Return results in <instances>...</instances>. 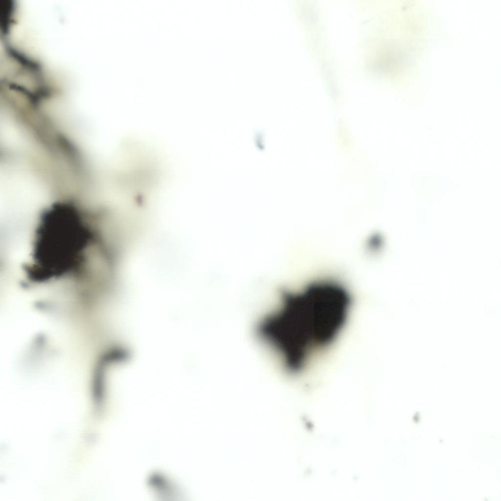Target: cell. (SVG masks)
<instances>
[{
  "label": "cell",
  "instance_id": "obj_1",
  "mask_svg": "<svg viewBox=\"0 0 501 501\" xmlns=\"http://www.w3.org/2000/svg\"><path fill=\"white\" fill-rule=\"evenodd\" d=\"M351 298L330 280L284 293L259 321L257 334L289 373L302 371L312 356L334 342L343 327Z\"/></svg>",
  "mask_w": 501,
  "mask_h": 501
}]
</instances>
